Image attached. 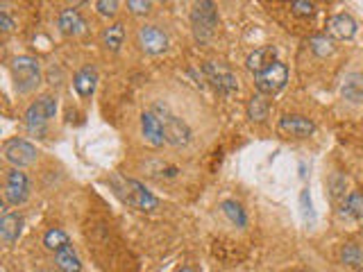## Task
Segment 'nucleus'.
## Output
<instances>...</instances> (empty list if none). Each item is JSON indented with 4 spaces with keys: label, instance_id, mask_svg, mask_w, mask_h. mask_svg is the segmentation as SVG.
Here are the masks:
<instances>
[{
    "label": "nucleus",
    "instance_id": "1",
    "mask_svg": "<svg viewBox=\"0 0 363 272\" xmlns=\"http://www.w3.org/2000/svg\"><path fill=\"white\" fill-rule=\"evenodd\" d=\"M111 184H113V191H116L130 207H136L139 211H155L159 207V200L141 184V181L111 177Z\"/></svg>",
    "mask_w": 363,
    "mask_h": 272
},
{
    "label": "nucleus",
    "instance_id": "2",
    "mask_svg": "<svg viewBox=\"0 0 363 272\" xmlns=\"http://www.w3.org/2000/svg\"><path fill=\"white\" fill-rule=\"evenodd\" d=\"M11 79L18 94H30L41 84V66L30 55H21L11 62Z\"/></svg>",
    "mask_w": 363,
    "mask_h": 272
},
{
    "label": "nucleus",
    "instance_id": "3",
    "mask_svg": "<svg viewBox=\"0 0 363 272\" xmlns=\"http://www.w3.org/2000/svg\"><path fill=\"white\" fill-rule=\"evenodd\" d=\"M57 113V98L52 96H41L37 102H32V105L26 109V128L30 134L34 136H43L45 134V125H48L50 118H55Z\"/></svg>",
    "mask_w": 363,
    "mask_h": 272
},
{
    "label": "nucleus",
    "instance_id": "4",
    "mask_svg": "<svg viewBox=\"0 0 363 272\" xmlns=\"http://www.w3.org/2000/svg\"><path fill=\"white\" fill-rule=\"evenodd\" d=\"M191 26H193V34H196L198 41L204 43L213 37L216 28H218V11H216V5L211 0H202V3L193 5Z\"/></svg>",
    "mask_w": 363,
    "mask_h": 272
},
{
    "label": "nucleus",
    "instance_id": "5",
    "mask_svg": "<svg viewBox=\"0 0 363 272\" xmlns=\"http://www.w3.org/2000/svg\"><path fill=\"white\" fill-rule=\"evenodd\" d=\"M152 111L157 113V118L162 120V125H164L166 143L175 145V147H179V145H189V141H191V128H189V125H186L184 120L177 118L175 113L170 111L166 105H162V102H157V105L152 107Z\"/></svg>",
    "mask_w": 363,
    "mask_h": 272
},
{
    "label": "nucleus",
    "instance_id": "6",
    "mask_svg": "<svg viewBox=\"0 0 363 272\" xmlns=\"http://www.w3.org/2000/svg\"><path fill=\"white\" fill-rule=\"evenodd\" d=\"M286 82H289V68L279 60L275 64H270L266 71H261V73L255 75V84L259 89V94H264V96L279 94V91L286 86Z\"/></svg>",
    "mask_w": 363,
    "mask_h": 272
},
{
    "label": "nucleus",
    "instance_id": "7",
    "mask_svg": "<svg viewBox=\"0 0 363 272\" xmlns=\"http://www.w3.org/2000/svg\"><path fill=\"white\" fill-rule=\"evenodd\" d=\"M202 73L207 77V82H211V86L218 91L223 96H232L238 91V84H236V75L230 71L227 66L223 64H216V62H207L202 66Z\"/></svg>",
    "mask_w": 363,
    "mask_h": 272
},
{
    "label": "nucleus",
    "instance_id": "8",
    "mask_svg": "<svg viewBox=\"0 0 363 272\" xmlns=\"http://www.w3.org/2000/svg\"><path fill=\"white\" fill-rule=\"evenodd\" d=\"M5 202L11 207H21L30 198V179L26 173H21L18 168H11L5 177Z\"/></svg>",
    "mask_w": 363,
    "mask_h": 272
},
{
    "label": "nucleus",
    "instance_id": "9",
    "mask_svg": "<svg viewBox=\"0 0 363 272\" xmlns=\"http://www.w3.org/2000/svg\"><path fill=\"white\" fill-rule=\"evenodd\" d=\"M3 154L7 159V164H11L14 168H26V166H32L37 162V147L32 143L23 141V139H9L3 147Z\"/></svg>",
    "mask_w": 363,
    "mask_h": 272
},
{
    "label": "nucleus",
    "instance_id": "10",
    "mask_svg": "<svg viewBox=\"0 0 363 272\" xmlns=\"http://www.w3.org/2000/svg\"><path fill=\"white\" fill-rule=\"evenodd\" d=\"M139 45L147 55H159L168 48V37L157 26H143L139 30Z\"/></svg>",
    "mask_w": 363,
    "mask_h": 272
},
{
    "label": "nucleus",
    "instance_id": "11",
    "mask_svg": "<svg viewBox=\"0 0 363 272\" xmlns=\"http://www.w3.org/2000/svg\"><path fill=\"white\" fill-rule=\"evenodd\" d=\"M141 134L152 147H162L166 143L164 125H162V120L157 118L155 111H143L141 113Z\"/></svg>",
    "mask_w": 363,
    "mask_h": 272
},
{
    "label": "nucleus",
    "instance_id": "12",
    "mask_svg": "<svg viewBox=\"0 0 363 272\" xmlns=\"http://www.w3.org/2000/svg\"><path fill=\"white\" fill-rule=\"evenodd\" d=\"M327 34L334 39H340V41H347L357 34V21L352 18L350 14H334L329 16L327 21Z\"/></svg>",
    "mask_w": 363,
    "mask_h": 272
},
{
    "label": "nucleus",
    "instance_id": "13",
    "mask_svg": "<svg viewBox=\"0 0 363 272\" xmlns=\"http://www.w3.org/2000/svg\"><path fill=\"white\" fill-rule=\"evenodd\" d=\"M57 28H60L62 34L75 37V34H82L86 30V21L82 18V14H79L77 9L66 7L60 11V16H57Z\"/></svg>",
    "mask_w": 363,
    "mask_h": 272
},
{
    "label": "nucleus",
    "instance_id": "14",
    "mask_svg": "<svg viewBox=\"0 0 363 272\" xmlns=\"http://www.w3.org/2000/svg\"><path fill=\"white\" fill-rule=\"evenodd\" d=\"M279 132L289 134V136H298V139H304V136H311L315 132V123L304 118V116H284L279 120Z\"/></svg>",
    "mask_w": 363,
    "mask_h": 272
},
{
    "label": "nucleus",
    "instance_id": "15",
    "mask_svg": "<svg viewBox=\"0 0 363 272\" xmlns=\"http://www.w3.org/2000/svg\"><path fill=\"white\" fill-rule=\"evenodd\" d=\"M96 82H98V73L94 66H82L73 77V89L77 91L79 98H91L96 91Z\"/></svg>",
    "mask_w": 363,
    "mask_h": 272
},
{
    "label": "nucleus",
    "instance_id": "16",
    "mask_svg": "<svg viewBox=\"0 0 363 272\" xmlns=\"http://www.w3.org/2000/svg\"><path fill=\"white\" fill-rule=\"evenodd\" d=\"M275 62H277V50L272 48V45H266V48H259V50H255L252 55H250L245 64H247L250 71L257 75L261 71H266V68L270 64H275Z\"/></svg>",
    "mask_w": 363,
    "mask_h": 272
},
{
    "label": "nucleus",
    "instance_id": "17",
    "mask_svg": "<svg viewBox=\"0 0 363 272\" xmlns=\"http://www.w3.org/2000/svg\"><path fill=\"white\" fill-rule=\"evenodd\" d=\"M21 230H23V218L18 213H5L3 220H0V238L11 245L21 236Z\"/></svg>",
    "mask_w": 363,
    "mask_h": 272
},
{
    "label": "nucleus",
    "instance_id": "18",
    "mask_svg": "<svg viewBox=\"0 0 363 272\" xmlns=\"http://www.w3.org/2000/svg\"><path fill=\"white\" fill-rule=\"evenodd\" d=\"M340 94L350 102L363 100V73H347L343 84H340Z\"/></svg>",
    "mask_w": 363,
    "mask_h": 272
},
{
    "label": "nucleus",
    "instance_id": "19",
    "mask_svg": "<svg viewBox=\"0 0 363 272\" xmlns=\"http://www.w3.org/2000/svg\"><path fill=\"white\" fill-rule=\"evenodd\" d=\"M268 100L264 94H255L247 102V118L255 123H264L268 118Z\"/></svg>",
    "mask_w": 363,
    "mask_h": 272
},
{
    "label": "nucleus",
    "instance_id": "20",
    "mask_svg": "<svg viewBox=\"0 0 363 272\" xmlns=\"http://www.w3.org/2000/svg\"><path fill=\"white\" fill-rule=\"evenodd\" d=\"M220 211L227 215V220H230L232 225H236V227H241V230L247 225V213H245V209L238 202H234V200H223L220 202Z\"/></svg>",
    "mask_w": 363,
    "mask_h": 272
},
{
    "label": "nucleus",
    "instance_id": "21",
    "mask_svg": "<svg viewBox=\"0 0 363 272\" xmlns=\"http://www.w3.org/2000/svg\"><path fill=\"white\" fill-rule=\"evenodd\" d=\"M55 266L62 272H82V264H79V259L73 252V247H66V249H62V252H57Z\"/></svg>",
    "mask_w": 363,
    "mask_h": 272
},
{
    "label": "nucleus",
    "instance_id": "22",
    "mask_svg": "<svg viewBox=\"0 0 363 272\" xmlns=\"http://www.w3.org/2000/svg\"><path fill=\"white\" fill-rule=\"evenodd\" d=\"M125 41V28L121 26V23H111L109 28H105V32H102V43H105V48L109 50H121V45Z\"/></svg>",
    "mask_w": 363,
    "mask_h": 272
},
{
    "label": "nucleus",
    "instance_id": "23",
    "mask_svg": "<svg viewBox=\"0 0 363 272\" xmlns=\"http://www.w3.org/2000/svg\"><path fill=\"white\" fill-rule=\"evenodd\" d=\"M43 245L48 247V249H52V252L57 254V252H62V249H66V247H71V238H68V234L66 232H62V230H48L45 232V236H43Z\"/></svg>",
    "mask_w": 363,
    "mask_h": 272
},
{
    "label": "nucleus",
    "instance_id": "24",
    "mask_svg": "<svg viewBox=\"0 0 363 272\" xmlns=\"http://www.w3.org/2000/svg\"><path fill=\"white\" fill-rule=\"evenodd\" d=\"M340 213L347 215V218H363V193H359V191L350 193L343 202Z\"/></svg>",
    "mask_w": 363,
    "mask_h": 272
},
{
    "label": "nucleus",
    "instance_id": "25",
    "mask_svg": "<svg viewBox=\"0 0 363 272\" xmlns=\"http://www.w3.org/2000/svg\"><path fill=\"white\" fill-rule=\"evenodd\" d=\"M309 48L315 57H329L334 52V41L327 34H315V37L309 39Z\"/></svg>",
    "mask_w": 363,
    "mask_h": 272
},
{
    "label": "nucleus",
    "instance_id": "26",
    "mask_svg": "<svg viewBox=\"0 0 363 272\" xmlns=\"http://www.w3.org/2000/svg\"><path fill=\"white\" fill-rule=\"evenodd\" d=\"M340 259H343V264H347V266H361L363 252L354 243H347L343 249H340Z\"/></svg>",
    "mask_w": 363,
    "mask_h": 272
},
{
    "label": "nucleus",
    "instance_id": "27",
    "mask_svg": "<svg viewBox=\"0 0 363 272\" xmlns=\"http://www.w3.org/2000/svg\"><path fill=\"white\" fill-rule=\"evenodd\" d=\"M300 211H302V218L304 222H313V204H311V196H309V188H304L300 193Z\"/></svg>",
    "mask_w": 363,
    "mask_h": 272
},
{
    "label": "nucleus",
    "instance_id": "28",
    "mask_svg": "<svg viewBox=\"0 0 363 272\" xmlns=\"http://www.w3.org/2000/svg\"><path fill=\"white\" fill-rule=\"evenodd\" d=\"M96 9H98V14H102V16H113L118 11V3H116V0H98Z\"/></svg>",
    "mask_w": 363,
    "mask_h": 272
},
{
    "label": "nucleus",
    "instance_id": "29",
    "mask_svg": "<svg viewBox=\"0 0 363 272\" xmlns=\"http://www.w3.org/2000/svg\"><path fill=\"white\" fill-rule=\"evenodd\" d=\"M152 7V3H147V0H128V9L132 14H147Z\"/></svg>",
    "mask_w": 363,
    "mask_h": 272
},
{
    "label": "nucleus",
    "instance_id": "30",
    "mask_svg": "<svg viewBox=\"0 0 363 272\" xmlns=\"http://www.w3.org/2000/svg\"><path fill=\"white\" fill-rule=\"evenodd\" d=\"M291 11L298 16H311L313 14V3H304V0H298V3H291Z\"/></svg>",
    "mask_w": 363,
    "mask_h": 272
},
{
    "label": "nucleus",
    "instance_id": "31",
    "mask_svg": "<svg viewBox=\"0 0 363 272\" xmlns=\"http://www.w3.org/2000/svg\"><path fill=\"white\" fill-rule=\"evenodd\" d=\"M0 30H3V32H11V30H14V21L7 16V11H3V14H0Z\"/></svg>",
    "mask_w": 363,
    "mask_h": 272
},
{
    "label": "nucleus",
    "instance_id": "32",
    "mask_svg": "<svg viewBox=\"0 0 363 272\" xmlns=\"http://www.w3.org/2000/svg\"><path fill=\"white\" fill-rule=\"evenodd\" d=\"M177 272H198L196 268H191V266H186V268H182V270H177Z\"/></svg>",
    "mask_w": 363,
    "mask_h": 272
},
{
    "label": "nucleus",
    "instance_id": "33",
    "mask_svg": "<svg viewBox=\"0 0 363 272\" xmlns=\"http://www.w3.org/2000/svg\"><path fill=\"white\" fill-rule=\"evenodd\" d=\"M293 272H304V270H293Z\"/></svg>",
    "mask_w": 363,
    "mask_h": 272
}]
</instances>
